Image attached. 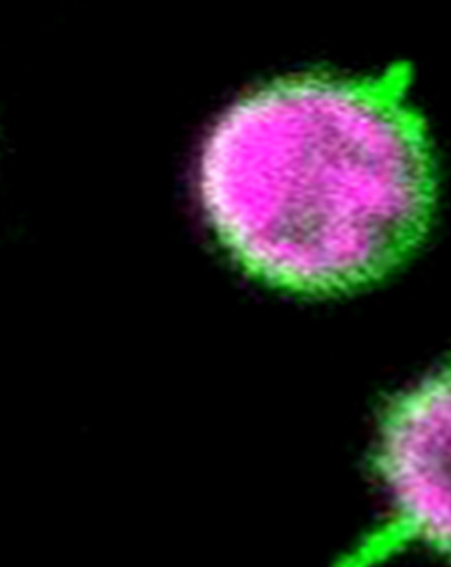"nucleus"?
Returning <instances> with one entry per match:
<instances>
[{
  "label": "nucleus",
  "instance_id": "nucleus-1",
  "mask_svg": "<svg viewBox=\"0 0 451 567\" xmlns=\"http://www.w3.org/2000/svg\"><path fill=\"white\" fill-rule=\"evenodd\" d=\"M410 71L283 76L238 102L204 151L202 195L256 277L300 292L380 278L423 240L438 184Z\"/></svg>",
  "mask_w": 451,
  "mask_h": 567
},
{
  "label": "nucleus",
  "instance_id": "nucleus-2",
  "mask_svg": "<svg viewBox=\"0 0 451 567\" xmlns=\"http://www.w3.org/2000/svg\"><path fill=\"white\" fill-rule=\"evenodd\" d=\"M376 467L398 533L451 553V365L390 406Z\"/></svg>",
  "mask_w": 451,
  "mask_h": 567
}]
</instances>
